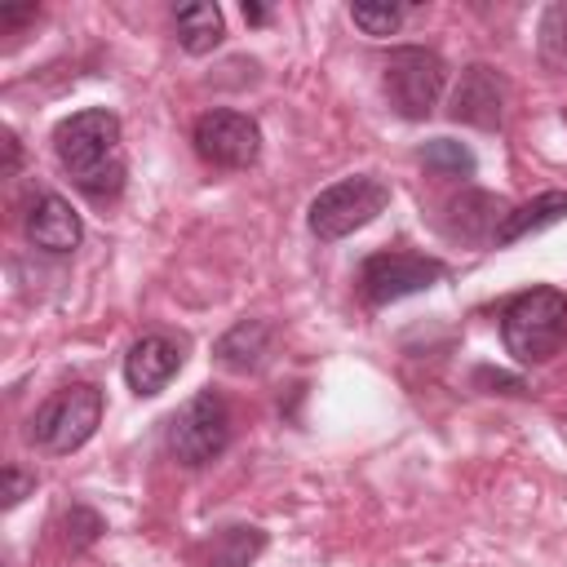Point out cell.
Wrapping results in <instances>:
<instances>
[{"mask_svg": "<svg viewBox=\"0 0 567 567\" xmlns=\"http://www.w3.org/2000/svg\"><path fill=\"white\" fill-rule=\"evenodd\" d=\"M505 102H509V84L496 66L487 62H470L452 89V102H447V115L456 124H470V128H483V133H496L505 124Z\"/></svg>", "mask_w": 567, "mask_h": 567, "instance_id": "cell-10", "label": "cell"}, {"mask_svg": "<svg viewBox=\"0 0 567 567\" xmlns=\"http://www.w3.org/2000/svg\"><path fill=\"white\" fill-rule=\"evenodd\" d=\"M443 279H447V261H439L430 252L390 248V252L363 257V266H359V297H363V306L381 310V306H394L403 297L430 292Z\"/></svg>", "mask_w": 567, "mask_h": 567, "instance_id": "cell-7", "label": "cell"}, {"mask_svg": "<svg viewBox=\"0 0 567 567\" xmlns=\"http://www.w3.org/2000/svg\"><path fill=\"white\" fill-rule=\"evenodd\" d=\"M244 18H248V22H252V27H261V22H266V18H270V13H266V9H261V4H248V0H244Z\"/></svg>", "mask_w": 567, "mask_h": 567, "instance_id": "cell-24", "label": "cell"}, {"mask_svg": "<svg viewBox=\"0 0 567 567\" xmlns=\"http://www.w3.org/2000/svg\"><path fill=\"white\" fill-rule=\"evenodd\" d=\"M190 146L208 168L221 173H244L261 159V124L248 111H230V106H213L195 120L190 128Z\"/></svg>", "mask_w": 567, "mask_h": 567, "instance_id": "cell-8", "label": "cell"}, {"mask_svg": "<svg viewBox=\"0 0 567 567\" xmlns=\"http://www.w3.org/2000/svg\"><path fill=\"white\" fill-rule=\"evenodd\" d=\"M266 549V532L252 523H230L217 527L208 540V563L204 567H252L257 554Z\"/></svg>", "mask_w": 567, "mask_h": 567, "instance_id": "cell-16", "label": "cell"}, {"mask_svg": "<svg viewBox=\"0 0 567 567\" xmlns=\"http://www.w3.org/2000/svg\"><path fill=\"white\" fill-rule=\"evenodd\" d=\"M173 27H177V44H182L190 58H204V53H213V49L226 40V18H221V9L208 4V0H195V4L173 9Z\"/></svg>", "mask_w": 567, "mask_h": 567, "instance_id": "cell-15", "label": "cell"}, {"mask_svg": "<svg viewBox=\"0 0 567 567\" xmlns=\"http://www.w3.org/2000/svg\"><path fill=\"white\" fill-rule=\"evenodd\" d=\"M102 408H106V399L93 381H71V385L53 390L27 416V443L35 452H49V456H71L97 434Z\"/></svg>", "mask_w": 567, "mask_h": 567, "instance_id": "cell-3", "label": "cell"}, {"mask_svg": "<svg viewBox=\"0 0 567 567\" xmlns=\"http://www.w3.org/2000/svg\"><path fill=\"white\" fill-rule=\"evenodd\" d=\"M0 146H4V168H0V177H18V168H22V142H18V133L4 128V133H0Z\"/></svg>", "mask_w": 567, "mask_h": 567, "instance_id": "cell-22", "label": "cell"}, {"mask_svg": "<svg viewBox=\"0 0 567 567\" xmlns=\"http://www.w3.org/2000/svg\"><path fill=\"white\" fill-rule=\"evenodd\" d=\"M390 208V186L372 173H354V177H341L332 186H323L310 208H306V226L319 244H341L350 239L354 230L372 226L381 213Z\"/></svg>", "mask_w": 567, "mask_h": 567, "instance_id": "cell-5", "label": "cell"}, {"mask_svg": "<svg viewBox=\"0 0 567 567\" xmlns=\"http://www.w3.org/2000/svg\"><path fill=\"white\" fill-rule=\"evenodd\" d=\"M501 341L523 368L549 363L567 346V292L536 284L501 306Z\"/></svg>", "mask_w": 567, "mask_h": 567, "instance_id": "cell-2", "label": "cell"}, {"mask_svg": "<svg viewBox=\"0 0 567 567\" xmlns=\"http://www.w3.org/2000/svg\"><path fill=\"white\" fill-rule=\"evenodd\" d=\"M58 527H62V545H66L71 554H84V549H93L97 536L106 532V518H102L93 505H80V501H75V505L62 514Z\"/></svg>", "mask_w": 567, "mask_h": 567, "instance_id": "cell-19", "label": "cell"}, {"mask_svg": "<svg viewBox=\"0 0 567 567\" xmlns=\"http://www.w3.org/2000/svg\"><path fill=\"white\" fill-rule=\"evenodd\" d=\"M35 18H40V9H35V4H22V9H0V31H18V27L35 22Z\"/></svg>", "mask_w": 567, "mask_h": 567, "instance_id": "cell-23", "label": "cell"}, {"mask_svg": "<svg viewBox=\"0 0 567 567\" xmlns=\"http://www.w3.org/2000/svg\"><path fill=\"white\" fill-rule=\"evenodd\" d=\"M230 434H235L230 403L213 385H204L164 421V452L182 470H204L230 447Z\"/></svg>", "mask_w": 567, "mask_h": 567, "instance_id": "cell-4", "label": "cell"}, {"mask_svg": "<svg viewBox=\"0 0 567 567\" xmlns=\"http://www.w3.org/2000/svg\"><path fill=\"white\" fill-rule=\"evenodd\" d=\"M22 235H27L31 248L66 257L84 244V221L71 208V199H62L58 190H35L22 208Z\"/></svg>", "mask_w": 567, "mask_h": 567, "instance_id": "cell-11", "label": "cell"}, {"mask_svg": "<svg viewBox=\"0 0 567 567\" xmlns=\"http://www.w3.org/2000/svg\"><path fill=\"white\" fill-rule=\"evenodd\" d=\"M182 363H186V337H177L168 328H151L124 350V385L137 399H155L168 390V381L182 372Z\"/></svg>", "mask_w": 567, "mask_h": 567, "instance_id": "cell-9", "label": "cell"}, {"mask_svg": "<svg viewBox=\"0 0 567 567\" xmlns=\"http://www.w3.org/2000/svg\"><path fill=\"white\" fill-rule=\"evenodd\" d=\"M509 208H514L509 199H501V195H492V190H474V186H465L461 195H452V199L443 204V213H447L443 230H447L452 239L487 244V248H492V239H496L501 221L509 217Z\"/></svg>", "mask_w": 567, "mask_h": 567, "instance_id": "cell-12", "label": "cell"}, {"mask_svg": "<svg viewBox=\"0 0 567 567\" xmlns=\"http://www.w3.org/2000/svg\"><path fill=\"white\" fill-rule=\"evenodd\" d=\"M53 155L80 195H89L93 204L120 199V190L128 182V159H124V124L115 111L84 106V111L66 115L53 128Z\"/></svg>", "mask_w": 567, "mask_h": 567, "instance_id": "cell-1", "label": "cell"}, {"mask_svg": "<svg viewBox=\"0 0 567 567\" xmlns=\"http://www.w3.org/2000/svg\"><path fill=\"white\" fill-rule=\"evenodd\" d=\"M270 350H275V323L270 319H239L217 337L213 359H217V368H226L235 377H252L270 363Z\"/></svg>", "mask_w": 567, "mask_h": 567, "instance_id": "cell-13", "label": "cell"}, {"mask_svg": "<svg viewBox=\"0 0 567 567\" xmlns=\"http://www.w3.org/2000/svg\"><path fill=\"white\" fill-rule=\"evenodd\" d=\"M4 487H0V496H4V509H18L31 492H35V474L31 470H22V465H4Z\"/></svg>", "mask_w": 567, "mask_h": 567, "instance_id": "cell-21", "label": "cell"}, {"mask_svg": "<svg viewBox=\"0 0 567 567\" xmlns=\"http://www.w3.org/2000/svg\"><path fill=\"white\" fill-rule=\"evenodd\" d=\"M408 9L403 4H350V22L363 31V35H394L403 27Z\"/></svg>", "mask_w": 567, "mask_h": 567, "instance_id": "cell-20", "label": "cell"}, {"mask_svg": "<svg viewBox=\"0 0 567 567\" xmlns=\"http://www.w3.org/2000/svg\"><path fill=\"white\" fill-rule=\"evenodd\" d=\"M554 221H567V190H540L527 204H514L509 217L501 221L492 248H509V244H518V239H527V235H536Z\"/></svg>", "mask_w": 567, "mask_h": 567, "instance_id": "cell-14", "label": "cell"}, {"mask_svg": "<svg viewBox=\"0 0 567 567\" xmlns=\"http://www.w3.org/2000/svg\"><path fill=\"white\" fill-rule=\"evenodd\" d=\"M536 58L545 71L567 75V0H554L536 18Z\"/></svg>", "mask_w": 567, "mask_h": 567, "instance_id": "cell-18", "label": "cell"}, {"mask_svg": "<svg viewBox=\"0 0 567 567\" xmlns=\"http://www.w3.org/2000/svg\"><path fill=\"white\" fill-rule=\"evenodd\" d=\"M381 89L399 120H430L443 89H447V62L439 49L425 44H399L381 62Z\"/></svg>", "mask_w": 567, "mask_h": 567, "instance_id": "cell-6", "label": "cell"}, {"mask_svg": "<svg viewBox=\"0 0 567 567\" xmlns=\"http://www.w3.org/2000/svg\"><path fill=\"white\" fill-rule=\"evenodd\" d=\"M416 164H421L425 173L452 177V182H470V177L478 173L474 151H470L465 142H456V137H430V142H421V146H416Z\"/></svg>", "mask_w": 567, "mask_h": 567, "instance_id": "cell-17", "label": "cell"}]
</instances>
